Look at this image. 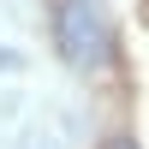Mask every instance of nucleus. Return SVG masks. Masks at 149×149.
<instances>
[{
	"instance_id": "nucleus-1",
	"label": "nucleus",
	"mask_w": 149,
	"mask_h": 149,
	"mask_svg": "<svg viewBox=\"0 0 149 149\" xmlns=\"http://www.w3.org/2000/svg\"><path fill=\"white\" fill-rule=\"evenodd\" d=\"M54 48L72 72H102L113 60V18L102 0H54Z\"/></svg>"
},
{
	"instance_id": "nucleus-2",
	"label": "nucleus",
	"mask_w": 149,
	"mask_h": 149,
	"mask_svg": "<svg viewBox=\"0 0 149 149\" xmlns=\"http://www.w3.org/2000/svg\"><path fill=\"white\" fill-rule=\"evenodd\" d=\"M102 149H137V143H131V137H107Z\"/></svg>"
}]
</instances>
